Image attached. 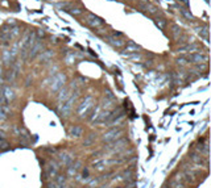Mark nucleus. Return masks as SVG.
<instances>
[{
  "label": "nucleus",
  "mask_w": 211,
  "mask_h": 188,
  "mask_svg": "<svg viewBox=\"0 0 211 188\" xmlns=\"http://www.w3.org/2000/svg\"><path fill=\"white\" fill-rule=\"evenodd\" d=\"M57 171H58V167H57L56 163L50 162L48 164V167H45V171H44V176L45 179H49V178H54L57 175Z\"/></svg>",
  "instance_id": "1"
},
{
  "label": "nucleus",
  "mask_w": 211,
  "mask_h": 188,
  "mask_svg": "<svg viewBox=\"0 0 211 188\" xmlns=\"http://www.w3.org/2000/svg\"><path fill=\"white\" fill-rule=\"evenodd\" d=\"M121 134V130L120 129H112L110 130L108 133H106L104 137H103V139H104L106 142H112V141H116V139L119 138V136Z\"/></svg>",
  "instance_id": "2"
},
{
  "label": "nucleus",
  "mask_w": 211,
  "mask_h": 188,
  "mask_svg": "<svg viewBox=\"0 0 211 188\" xmlns=\"http://www.w3.org/2000/svg\"><path fill=\"white\" fill-rule=\"evenodd\" d=\"M91 103H93V99H91V96H87V97H86V100H84V101L82 103V105H81V107L78 108V113H79V114H83V113H86V112H87V109H88V108H91V107H93V104H91Z\"/></svg>",
  "instance_id": "3"
},
{
  "label": "nucleus",
  "mask_w": 211,
  "mask_h": 188,
  "mask_svg": "<svg viewBox=\"0 0 211 188\" xmlns=\"http://www.w3.org/2000/svg\"><path fill=\"white\" fill-rule=\"evenodd\" d=\"M65 80H66L65 75L58 74L56 76V79H54V84L52 86V89H53V91H57L58 88H61V87L63 86V83H65Z\"/></svg>",
  "instance_id": "4"
},
{
  "label": "nucleus",
  "mask_w": 211,
  "mask_h": 188,
  "mask_svg": "<svg viewBox=\"0 0 211 188\" xmlns=\"http://www.w3.org/2000/svg\"><path fill=\"white\" fill-rule=\"evenodd\" d=\"M87 24L91 25V26H98V25H102L103 24V20L96 17L94 15H88L87 16Z\"/></svg>",
  "instance_id": "5"
},
{
  "label": "nucleus",
  "mask_w": 211,
  "mask_h": 188,
  "mask_svg": "<svg viewBox=\"0 0 211 188\" xmlns=\"http://www.w3.org/2000/svg\"><path fill=\"white\" fill-rule=\"evenodd\" d=\"M82 133H83V129L79 125H74V126H71L69 129V134L71 137H81Z\"/></svg>",
  "instance_id": "6"
},
{
  "label": "nucleus",
  "mask_w": 211,
  "mask_h": 188,
  "mask_svg": "<svg viewBox=\"0 0 211 188\" xmlns=\"http://www.w3.org/2000/svg\"><path fill=\"white\" fill-rule=\"evenodd\" d=\"M59 160H61V163L65 164V166H69V164L73 162V157L69 154H62L59 157Z\"/></svg>",
  "instance_id": "7"
},
{
  "label": "nucleus",
  "mask_w": 211,
  "mask_h": 188,
  "mask_svg": "<svg viewBox=\"0 0 211 188\" xmlns=\"http://www.w3.org/2000/svg\"><path fill=\"white\" fill-rule=\"evenodd\" d=\"M3 96H4V99H5V101H8V100H11V99H13V91L11 88H5L4 89V93H3Z\"/></svg>",
  "instance_id": "8"
},
{
  "label": "nucleus",
  "mask_w": 211,
  "mask_h": 188,
  "mask_svg": "<svg viewBox=\"0 0 211 188\" xmlns=\"http://www.w3.org/2000/svg\"><path fill=\"white\" fill-rule=\"evenodd\" d=\"M40 49H42V43L41 42H38V43H36V45H34V47H32V51H31V57L32 58H33V57H36V54H38V50Z\"/></svg>",
  "instance_id": "9"
},
{
  "label": "nucleus",
  "mask_w": 211,
  "mask_h": 188,
  "mask_svg": "<svg viewBox=\"0 0 211 188\" xmlns=\"http://www.w3.org/2000/svg\"><path fill=\"white\" fill-rule=\"evenodd\" d=\"M8 116V108L4 105H0V120H4Z\"/></svg>",
  "instance_id": "10"
},
{
  "label": "nucleus",
  "mask_w": 211,
  "mask_h": 188,
  "mask_svg": "<svg viewBox=\"0 0 211 188\" xmlns=\"http://www.w3.org/2000/svg\"><path fill=\"white\" fill-rule=\"evenodd\" d=\"M108 42L111 43V45H114V46H121V45H123V41L115 40L114 37H108Z\"/></svg>",
  "instance_id": "11"
},
{
  "label": "nucleus",
  "mask_w": 211,
  "mask_h": 188,
  "mask_svg": "<svg viewBox=\"0 0 211 188\" xmlns=\"http://www.w3.org/2000/svg\"><path fill=\"white\" fill-rule=\"evenodd\" d=\"M137 49H139L137 45H135L133 42H129V43H128V47L125 50H128L129 53H133V51H137Z\"/></svg>",
  "instance_id": "12"
},
{
  "label": "nucleus",
  "mask_w": 211,
  "mask_h": 188,
  "mask_svg": "<svg viewBox=\"0 0 211 188\" xmlns=\"http://www.w3.org/2000/svg\"><path fill=\"white\" fill-rule=\"evenodd\" d=\"M1 145H4V147L8 146V141H7V138L3 136V134H0V146Z\"/></svg>",
  "instance_id": "13"
},
{
  "label": "nucleus",
  "mask_w": 211,
  "mask_h": 188,
  "mask_svg": "<svg viewBox=\"0 0 211 188\" xmlns=\"http://www.w3.org/2000/svg\"><path fill=\"white\" fill-rule=\"evenodd\" d=\"M156 24L157 25H160V28H164V25H165V20H162V19H160V20H156Z\"/></svg>",
  "instance_id": "14"
},
{
  "label": "nucleus",
  "mask_w": 211,
  "mask_h": 188,
  "mask_svg": "<svg viewBox=\"0 0 211 188\" xmlns=\"http://www.w3.org/2000/svg\"><path fill=\"white\" fill-rule=\"evenodd\" d=\"M181 12H182V13H183V15L186 16L187 19H191V17H193V16H191V15H190V13H189V12H187V11H185V9H181Z\"/></svg>",
  "instance_id": "15"
}]
</instances>
